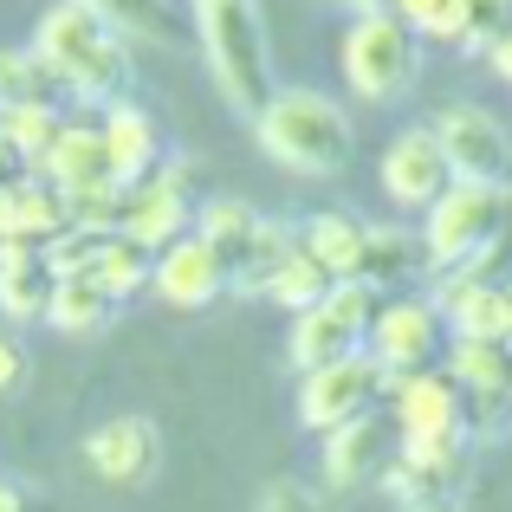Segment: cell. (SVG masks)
I'll list each match as a JSON object with an SVG mask.
<instances>
[{
  "mask_svg": "<svg viewBox=\"0 0 512 512\" xmlns=\"http://www.w3.org/2000/svg\"><path fill=\"white\" fill-rule=\"evenodd\" d=\"M253 137L260 150L273 156L279 169L292 175H312V182H331V175L350 169L357 156V124L331 91H312V85H279L266 98V111L253 117Z\"/></svg>",
  "mask_w": 512,
  "mask_h": 512,
  "instance_id": "cell-1",
  "label": "cell"
},
{
  "mask_svg": "<svg viewBox=\"0 0 512 512\" xmlns=\"http://www.w3.org/2000/svg\"><path fill=\"white\" fill-rule=\"evenodd\" d=\"M33 52L46 59V72L59 78L72 98L124 104L130 46H124V33H111V20H104L98 7H85V0H59V7H46L39 26H33Z\"/></svg>",
  "mask_w": 512,
  "mask_h": 512,
  "instance_id": "cell-2",
  "label": "cell"
},
{
  "mask_svg": "<svg viewBox=\"0 0 512 512\" xmlns=\"http://www.w3.org/2000/svg\"><path fill=\"white\" fill-rule=\"evenodd\" d=\"M188 7H195V39H201V59H208L221 98L240 117H260L266 98L279 91L260 0H188Z\"/></svg>",
  "mask_w": 512,
  "mask_h": 512,
  "instance_id": "cell-3",
  "label": "cell"
},
{
  "mask_svg": "<svg viewBox=\"0 0 512 512\" xmlns=\"http://www.w3.org/2000/svg\"><path fill=\"white\" fill-rule=\"evenodd\" d=\"M506 208H512V182H454L415 227L428 273L493 279V247L506 234Z\"/></svg>",
  "mask_w": 512,
  "mask_h": 512,
  "instance_id": "cell-4",
  "label": "cell"
},
{
  "mask_svg": "<svg viewBox=\"0 0 512 512\" xmlns=\"http://www.w3.org/2000/svg\"><path fill=\"white\" fill-rule=\"evenodd\" d=\"M422 59H428V46H422V39H415L389 7L350 13V20H344L338 72H344L350 98H363V104H396L402 91H415Z\"/></svg>",
  "mask_w": 512,
  "mask_h": 512,
  "instance_id": "cell-5",
  "label": "cell"
},
{
  "mask_svg": "<svg viewBox=\"0 0 512 512\" xmlns=\"http://www.w3.org/2000/svg\"><path fill=\"white\" fill-rule=\"evenodd\" d=\"M370 318H376V292L357 286V279H338L312 312L292 318V331H286L292 370L305 376V370H325V363H338V357H357V350L370 344Z\"/></svg>",
  "mask_w": 512,
  "mask_h": 512,
  "instance_id": "cell-6",
  "label": "cell"
},
{
  "mask_svg": "<svg viewBox=\"0 0 512 512\" xmlns=\"http://www.w3.org/2000/svg\"><path fill=\"white\" fill-rule=\"evenodd\" d=\"M363 350L389 370V383H396V376H415V370H435V363L448 357V318H441V305L422 299V292H389V299H376L370 344Z\"/></svg>",
  "mask_w": 512,
  "mask_h": 512,
  "instance_id": "cell-7",
  "label": "cell"
},
{
  "mask_svg": "<svg viewBox=\"0 0 512 512\" xmlns=\"http://www.w3.org/2000/svg\"><path fill=\"white\" fill-rule=\"evenodd\" d=\"M376 402H389V370L370 350L299 376V428H312V435H331L357 415H376Z\"/></svg>",
  "mask_w": 512,
  "mask_h": 512,
  "instance_id": "cell-8",
  "label": "cell"
},
{
  "mask_svg": "<svg viewBox=\"0 0 512 512\" xmlns=\"http://www.w3.org/2000/svg\"><path fill=\"white\" fill-rule=\"evenodd\" d=\"M376 188L389 195V208L402 214H428L441 195L454 188V163L441 150V137L428 124H409L402 137H389L383 163H376Z\"/></svg>",
  "mask_w": 512,
  "mask_h": 512,
  "instance_id": "cell-9",
  "label": "cell"
},
{
  "mask_svg": "<svg viewBox=\"0 0 512 512\" xmlns=\"http://www.w3.org/2000/svg\"><path fill=\"white\" fill-rule=\"evenodd\" d=\"M428 130H435L441 150H448L454 182H506L512 175V130L487 104H441V111L428 117Z\"/></svg>",
  "mask_w": 512,
  "mask_h": 512,
  "instance_id": "cell-10",
  "label": "cell"
},
{
  "mask_svg": "<svg viewBox=\"0 0 512 512\" xmlns=\"http://www.w3.org/2000/svg\"><path fill=\"white\" fill-rule=\"evenodd\" d=\"M389 428L396 441H415V435H467V389L454 383L448 370H415V376H396L389 383ZM474 441V435H467Z\"/></svg>",
  "mask_w": 512,
  "mask_h": 512,
  "instance_id": "cell-11",
  "label": "cell"
},
{
  "mask_svg": "<svg viewBox=\"0 0 512 512\" xmlns=\"http://www.w3.org/2000/svg\"><path fill=\"white\" fill-rule=\"evenodd\" d=\"M85 467L104 487H150L163 467V428L150 415H111L85 435Z\"/></svg>",
  "mask_w": 512,
  "mask_h": 512,
  "instance_id": "cell-12",
  "label": "cell"
},
{
  "mask_svg": "<svg viewBox=\"0 0 512 512\" xmlns=\"http://www.w3.org/2000/svg\"><path fill=\"white\" fill-rule=\"evenodd\" d=\"M150 292L163 305H175V312H201V305H214L221 292H234V273H227V260L201 234H182V240H169V247L156 253Z\"/></svg>",
  "mask_w": 512,
  "mask_h": 512,
  "instance_id": "cell-13",
  "label": "cell"
},
{
  "mask_svg": "<svg viewBox=\"0 0 512 512\" xmlns=\"http://www.w3.org/2000/svg\"><path fill=\"white\" fill-rule=\"evenodd\" d=\"M124 234L137 240V247H150V253H163L169 240L195 234V201H188V169L182 163H163L150 182L130 188V201H124Z\"/></svg>",
  "mask_w": 512,
  "mask_h": 512,
  "instance_id": "cell-14",
  "label": "cell"
},
{
  "mask_svg": "<svg viewBox=\"0 0 512 512\" xmlns=\"http://www.w3.org/2000/svg\"><path fill=\"white\" fill-rule=\"evenodd\" d=\"M325 441V480L338 493H357V487H376L383 480V467L396 461V428L389 422H376V415H357V422H344V428H331V435H318Z\"/></svg>",
  "mask_w": 512,
  "mask_h": 512,
  "instance_id": "cell-15",
  "label": "cell"
},
{
  "mask_svg": "<svg viewBox=\"0 0 512 512\" xmlns=\"http://www.w3.org/2000/svg\"><path fill=\"white\" fill-rule=\"evenodd\" d=\"M104 150H111V175L124 188L150 182L156 169H163V130H156V117L143 111V104H111L104 111Z\"/></svg>",
  "mask_w": 512,
  "mask_h": 512,
  "instance_id": "cell-16",
  "label": "cell"
},
{
  "mask_svg": "<svg viewBox=\"0 0 512 512\" xmlns=\"http://www.w3.org/2000/svg\"><path fill=\"white\" fill-rule=\"evenodd\" d=\"M59 195H78V188H98V182H117L111 175V150H104V124H65L52 137L46 163H39Z\"/></svg>",
  "mask_w": 512,
  "mask_h": 512,
  "instance_id": "cell-17",
  "label": "cell"
},
{
  "mask_svg": "<svg viewBox=\"0 0 512 512\" xmlns=\"http://www.w3.org/2000/svg\"><path fill=\"white\" fill-rule=\"evenodd\" d=\"M46 299H52V273L39 260V240H0V312L13 325H46Z\"/></svg>",
  "mask_w": 512,
  "mask_h": 512,
  "instance_id": "cell-18",
  "label": "cell"
},
{
  "mask_svg": "<svg viewBox=\"0 0 512 512\" xmlns=\"http://www.w3.org/2000/svg\"><path fill=\"white\" fill-rule=\"evenodd\" d=\"M65 227H72V214H65V195L46 175H26V182L0 188V240H52Z\"/></svg>",
  "mask_w": 512,
  "mask_h": 512,
  "instance_id": "cell-19",
  "label": "cell"
},
{
  "mask_svg": "<svg viewBox=\"0 0 512 512\" xmlns=\"http://www.w3.org/2000/svg\"><path fill=\"white\" fill-rule=\"evenodd\" d=\"M428 273V253H422V234L409 227H389V221H370V247H363V266H357V286H370L376 299L402 292V279Z\"/></svg>",
  "mask_w": 512,
  "mask_h": 512,
  "instance_id": "cell-20",
  "label": "cell"
},
{
  "mask_svg": "<svg viewBox=\"0 0 512 512\" xmlns=\"http://www.w3.org/2000/svg\"><path fill=\"white\" fill-rule=\"evenodd\" d=\"M299 240H305V253H312L331 279H357L363 247H370V221L350 214V208H318L312 221L299 227Z\"/></svg>",
  "mask_w": 512,
  "mask_h": 512,
  "instance_id": "cell-21",
  "label": "cell"
},
{
  "mask_svg": "<svg viewBox=\"0 0 512 512\" xmlns=\"http://www.w3.org/2000/svg\"><path fill=\"white\" fill-rule=\"evenodd\" d=\"M111 318H117V299L91 273L52 279V299H46V325L52 331H65V338H98Z\"/></svg>",
  "mask_w": 512,
  "mask_h": 512,
  "instance_id": "cell-22",
  "label": "cell"
},
{
  "mask_svg": "<svg viewBox=\"0 0 512 512\" xmlns=\"http://www.w3.org/2000/svg\"><path fill=\"white\" fill-rule=\"evenodd\" d=\"M441 370H448L467 396H493V389H512V344L506 338H448Z\"/></svg>",
  "mask_w": 512,
  "mask_h": 512,
  "instance_id": "cell-23",
  "label": "cell"
},
{
  "mask_svg": "<svg viewBox=\"0 0 512 512\" xmlns=\"http://www.w3.org/2000/svg\"><path fill=\"white\" fill-rule=\"evenodd\" d=\"M260 221H266V214L247 208L240 195H208V201L195 208V234L227 260V273L247 260V247H253V234H260Z\"/></svg>",
  "mask_w": 512,
  "mask_h": 512,
  "instance_id": "cell-24",
  "label": "cell"
},
{
  "mask_svg": "<svg viewBox=\"0 0 512 512\" xmlns=\"http://www.w3.org/2000/svg\"><path fill=\"white\" fill-rule=\"evenodd\" d=\"M150 273H156V253H150V247H137L130 234H104V240H98V253H91V279H98V286L111 292L117 305L137 299V292L150 286Z\"/></svg>",
  "mask_w": 512,
  "mask_h": 512,
  "instance_id": "cell-25",
  "label": "cell"
},
{
  "mask_svg": "<svg viewBox=\"0 0 512 512\" xmlns=\"http://www.w3.org/2000/svg\"><path fill=\"white\" fill-rule=\"evenodd\" d=\"M85 7H98L111 20V33L124 39H150V46H182L188 39L175 0H85Z\"/></svg>",
  "mask_w": 512,
  "mask_h": 512,
  "instance_id": "cell-26",
  "label": "cell"
},
{
  "mask_svg": "<svg viewBox=\"0 0 512 512\" xmlns=\"http://www.w3.org/2000/svg\"><path fill=\"white\" fill-rule=\"evenodd\" d=\"M65 130V117H59V104H0V143H7L20 163H46V150H52V137Z\"/></svg>",
  "mask_w": 512,
  "mask_h": 512,
  "instance_id": "cell-27",
  "label": "cell"
},
{
  "mask_svg": "<svg viewBox=\"0 0 512 512\" xmlns=\"http://www.w3.org/2000/svg\"><path fill=\"white\" fill-rule=\"evenodd\" d=\"M331 286H338V279H331L325 266H318L312 253H305V240H299V247L286 253V266L273 273V286H266V299H273V305H279L286 318H299V312H312V305L325 299Z\"/></svg>",
  "mask_w": 512,
  "mask_h": 512,
  "instance_id": "cell-28",
  "label": "cell"
},
{
  "mask_svg": "<svg viewBox=\"0 0 512 512\" xmlns=\"http://www.w3.org/2000/svg\"><path fill=\"white\" fill-rule=\"evenodd\" d=\"M292 247H299V227L260 221V234H253V247H247V260L234 266V292H253V299H266V286H273V273L286 266Z\"/></svg>",
  "mask_w": 512,
  "mask_h": 512,
  "instance_id": "cell-29",
  "label": "cell"
},
{
  "mask_svg": "<svg viewBox=\"0 0 512 512\" xmlns=\"http://www.w3.org/2000/svg\"><path fill=\"white\" fill-rule=\"evenodd\" d=\"M402 26H409L422 46H454L461 52V33H467V0H389Z\"/></svg>",
  "mask_w": 512,
  "mask_h": 512,
  "instance_id": "cell-30",
  "label": "cell"
},
{
  "mask_svg": "<svg viewBox=\"0 0 512 512\" xmlns=\"http://www.w3.org/2000/svg\"><path fill=\"white\" fill-rule=\"evenodd\" d=\"M52 85H59V78L46 72V59H39L33 46L26 52L0 46V104H52Z\"/></svg>",
  "mask_w": 512,
  "mask_h": 512,
  "instance_id": "cell-31",
  "label": "cell"
},
{
  "mask_svg": "<svg viewBox=\"0 0 512 512\" xmlns=\"http://www.w3.org/2000/svg\"><path fill=\"white\" fill-rule=\"evenodd\" d=\"M512 33V0H467V33H461V52L487 59L493 46Z\"/></svg>",
  "mask_w": 512,
  "mask_h": 512,
  "instance_id": "cell-32",
  "label": "cell"
},
{
  "mask_svg": "<svg viewBox=\"0 0 512 512\" xmlns=\"http://www.w3.org/2000/svg\"><path fill=\"white\" fill-rule=\"evenodd\" d=\"M506 422H512V396H506V389H493V396H467V435H474V441H493Z\"/></svg>",
  "mask_w": 512,
  "mask_h": 512,
  "instance_id": "cell-33",
  "label": "cell"
},
{
  "mask_svg": "<svg viewBox=\"0 0 512 512\" xmlns=\"http://www.w3.org/2000/svg\"><path fill=\"white\" fill-rule=\"evenodd\" d=\"M260 512H331L318 493H305V487H292V480H273L266 487V500H260Z\"/></svg>",
  "mask_w": 512,
  "mask_h": 512,
  "instance_id": "cell-34",
  "label": "cell"
},
{
  "mask_svg": "<svg viewBox=\"0 0 512 512\" xmlns=\"http://www.w3.org/2000/svg\"><path fill=\"white\" fill-rule=\"evenodd\" d=\"M20 383H26V344L0 331V396H13Z\"/></svg>",
  "mask_w": 512,
  "mask_h": 512,
  "instance_id": "cell-35",
  "label": "cell"
},
{
  "mask_svg": "<svg viewBox=\"0 0 512 512\" xmlns=\"http://www.w3.org/2000/svg\"><path fill=\"white\" fill-rule=\"evenodd\" d=\"M487 65H493V72H500V78H506V85H512V33H506V39H500V46H493V52H487Z\"/></svg>",
  "mask_w": 512,
  "mask_h": 512,
  "instance_id": "cell-36",
  "label": "cell"
},
{
  "mask_svg": "<svg viewBox=\"0 0 512 512\" xmlns=\"http://www.w3.org/2000/svg\"><path fill=\"white\" fill-rule=\"evenodd\" d=\"M0 512H26V493L13 480H0Z\"/></svg>",
  "mask_w": 512,
  "mask_h": 512,
  "instance_id": "cell-37",
  "label": "cell"
},
{
  "mask_svg": "<svg viewBox=\"0 0 512 512\" xmlns=\"http://www.w3.org/2000/svg\"><path fill=\"white\" fill-rule=\"evenodd\" d=\"M7 169H13V150H7V143H0V188H7Z\"/></svg>",
  "mask_w": 512,
  "mask_h": 512,
  "instance_id": "cell-38",
  "label": "cell"
},
{
  "mask_svg": "<svg viewBox=\"0 0 512 512\" xmlns=\"http://www.w3.org/2000/svg\"><path fill=\"white\" fill-rule=\"evenodd\" d=\"M435 512H461V506H435Z\"/></svg>",
  "mask_w": 512,
  "mask_h": 512,
  "instance_id": "cell-39",
  "label": "cell"
},
{
  "mask_svg": "<svg viewBox=\"0 0 512 512\" xmlns=\"http://www.w3.org/2000/svg\"><path fill=\"white\" fill-rule=\"evenodd\" d=\"M506 396H512V389H506Z\"/></svg>",
  "mask_w": 512,
  "mask_h": 512,
  "instance_id": "cell-40",
  "label": "cell"
}]
</instances>
